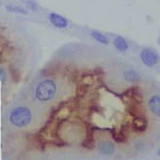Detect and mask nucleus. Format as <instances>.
I'll list each match as a JSON object with an SVG mask.
<instances>
[{"mask_svg": "<svg viewBox=\"0 0 160 160\" xmlns=\"http://www.w3.org/2000/svg\"><path fill=\"white\" fill-rule=\"evenodd\" d=\"M57 93V84L52 79H44L35 89V97L38 102H47L55 98Z\"/></svg>", "mask_w": 160, "mask_h": 160, "instance_id": "f257e3e1", "label": "nucleus"}, {"mask_svg": "<svg viewBox=\"0 0 160 160\" xmlns=\"http://www.w3.org/2000/svg\"><path fill=\"white\" fill-rule=\"evenodd\" d=\"M26 9L31 10V11H37V3L32 0H27L26 1Z\"/></svg>", "mask_w": 160, "mask_h": 160, "instance_id": "1a4fd4ad", "label": "nucleus"}, {"mask_svg": "<svg viewBox=\"0 0 160 160\" xmlns=\"http://www.w3.org/2000/svg\"><path fill=\"white\" fill-rule=\"evenodd\" d=\"M141 60L146 66H154L159 62V55L156 50L145 48L141 52Z\"/></svg>", "mask_w": 160, "mask_h": 160, "instance_id": "7ed1b4c3", "label": "nucleus"}, {"mask_svg": "<svg viewBox=\"0 0 160 160\" xmlns=\"http://www.w3.org/2000/svg\"><path fill=\"white\" fill-rule=\"evenodd\" d=\"M6 77H7L6 71H4V68H2L1 66H0V80H4Z\"/></svg>", "mask_w": 160, "mask_h": 160, "instance_id": "9d476101", "label": "nucleus"}, {"mask_svg": "<svg viewBox=\"0 0 160 160\" xmlns=\"http://www.w3.org/2000/svg\"><path fill=\"white\" fill-rule=\"evenodd\" d=\"M6 9L8 12L14 13V14H20V15H28V11L27 9L19 6H14V4H9V6H6Z\"/></svg>", "mask_w": 160, "mask_h": 160, "instance_id": "423d86ee", "label": "nucleus"}, {"mask_svg": "<svg viewBox=\"0 0 160 160\" xmlns=\"http://www.w3.org/2000/svg\"><path fill=\"white\" fill-rule=\"evenodd\" d=\"M10 122L18 128H24L28 126L32 120V112L27 107H16L10 113Z\"/></svg>", "mask_w": 160, "mask_h": 160, "instance_id": "f03ea898", "label": "nucleus"}, {"mask_svg": "<svg viewBox=\"0 0 160 160\" xmlns=\"http://www.w3.org/2000/svg\"><path fill=\"white\" fill-rule=\"evenodd\" d=\"M48 20L51 25L57 29H66L68 27V20L63 16L56 12H51L48 14Z\"/></svg>", "mask_w": 160, "mask_h": 160, "instance_id": "20e7f679", "label": "nucleus"}, {"mask_svg": "<svg viewBox=\"0 0 160 160\" xmlns=\"http://www.w3.org/2000/svg\"><path fill=\"white\" fill-rule=\"evenodd\" d=\"M91 35L93 37L95 41H97L98 43L100 44H104V45H108L109 44V40H108V38L106 37L105 34H102V32H99V31H92Z\"/></svg>", "mask_w": 160, "mask_h": 160, "instance_id": "6e6552de", "label": "nucleus"}, {"mask_svg": "<svg viewBox=\"0 0 160 160\" xmlns=\"http://www.w3.org/2000/svg\"><path fill=\"white\" fill-rule=\"evenodd\" d=\"M149 110L154 113V114L160 117V96H153L148 102Z\"/></svg>", "mask_w": 160, "mask_h": 160, "instance_id": "39448f33", "label": "nucleus"}, {"mask_svg": "<svg viewBox=\"0 0 160 160\" xmlns=\"http://www.w3.org/2000/svg\"><path fill=\"white\" fill-rule=\"evenodd\" d=\"M113 44H114L115 48H117L118 50H120V51H126L128 49L127 42H126V41L124 40L123 38H121V37L115 38L114 41H113Z\"/></svg>", "mask_w": 160, "mask_h": 160, "instance_id": "0eeeda50", "label": "nucleus"}]
</instances>
